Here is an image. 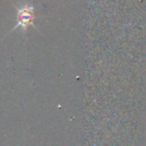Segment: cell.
Returning <instances> with one entry per match:
<instances>
[{"mask_svg": "<svg viewBox=\"0 0 146 146\" xmlns=\"http://www.w3.org/2000/svg\"><path fill=\"white\" fill-rule=\"evenodd\" d=\"M32 21H33V8L29 7V6H25V7H23L18 10L17 25L15 26V29L18 27V26H22L23 29H26V26L30 25Z\"/></svg>", "mask_w": 146, "mask_h": 146, "instance_id": "6da1fadb", "label": "cell"}]
</instances>
